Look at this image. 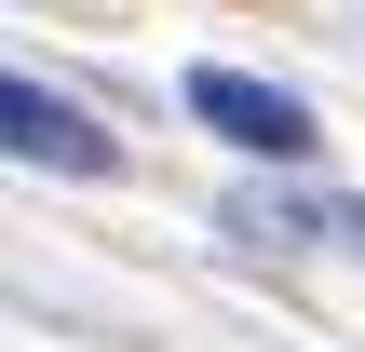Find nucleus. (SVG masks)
Returning a JSON list of instances; mask_svg holds the SVG:
<instances>
[{
	"instance_id": "nucleus-1",
	"label": "nucleus",
	"mask_w": 365,
	"mask_h": 352,
	"mask_svg": "<svg viewBox=\"0 0 365 352\" xmlns=\"http://www.w3.org/2000/svg\"><path fill=\"white\" fill-rule=\"evenodd\" d=\"M190 122H217L244 163H312L325 136H312V95H284V81H257V68H190Z\"/></svg>"
},
{
	"instance_id": "nucleus-3",
	"label": "nucleus",
	"mask_w": 365,
	"mask_h": 352,
	"mask_svg": "<svg viewBox=\"0 0 365 352\" xmlns=\"http://www.w3.org/2000/svg\"><path fill=\"white\" fill-rule=\"evenodd\" d=\"M217 231L230 244H339V258H365V203H339V190H271V176H244L217 203Z\"/></svg>"
},
{
	"instance_id": "nucleus-2",
	"label": "nucleus",
	"mask_w": 365,
	"mask_h": 352,
	"mask_svg": "<svg viewBox=\"0 0 365 352\" xmlns=\"http://www.w3.org/2000/svg\"><path fill=\"white\" fill-rule=\"evenodd\" d=\"M0 122H14V163H54V176H108V163H122V136H108L95 109H68L54 81H27V68L0 81Z\"/></svg>"
}]
</instances>
